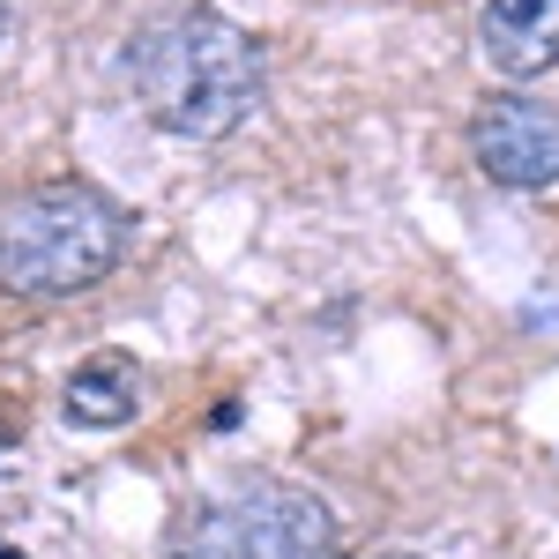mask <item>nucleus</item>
<instances>
[{"label": "nucleus", "instance_id": "nucleus-3", "mask_svg": "<svg viewBox=\"0 0 559 559\" xmlns=\"http://www.w3.org/2000/svg\"><path fill=\"white\" fill-rule=\"evenodd\" d=\"M336 515L299 485H247L187 530V559H329Z\"/></svg>", "mask_w": 559, "mask_h": 559}, {"label": "nucleus", "instance_id": "nucleus-1", "mask_svg": "<svg viewBox=\"0 0 559 559\" xmlns=\"http://www.w3.org/2000/svg\"><path fill=\"white\" fill-rule=\"evenodd\" d=\"M128 83L165 134L216 142L254 112L261 38L216 8H165L128 38Z\"/></svg>", "mask_w": 559, "mask_h": 559}, {"label": "nucleus", "instance_id": "nucleus-5", "mask_svg": "<svg viewBox=\"0 0 559 559\" xmlns=\"http://www.w3.org/2000/svg\"><path fill=\"white\" fill-rule=\"evenodd\" d=\"M485 60L500 75H545L559 60V0H485Z\"/></svg>", "mask_w": 559, "mask_h": 559}, {"label": "nucleus", "instance_id": "nucleus-8", "mask_svg": "<svg viewBox=\"0 0 559 559\" xmlns=\"http://www.w3.org/2000/svg\"><path fill=\"white\" fill-rule=\"evenodd\" d=\"M0 38H8V0H0Z\"/></svg>", "mask_w": 559, "mask_h": 559}, {"label": "nucleus", "instance_id": "nucleus-7", "mask_svg": "<svg viewBox=\"0 0 559 559\" xmlns=\"http://www.w3.org/2000/svg\"><path fill=\"white\" fill-rule=\"evenodd\" d=\"M366 559H418V552H366Z\"/></svg>", "mask_w": 559, "mask_h": 559}, {"label": "nucleus", "instance_id": "nucleus-2", "mask_svg": "<svg viewBox=\"0 0 559 559\" xmlns=\"http://www.w3.org/2000/svg\"><path fill=\"white\" fill-rule=\"evenodd\" d=\"M128 231V210L105 187L45 179L0 210V292L8 299H75L120 269Z\"/></svg>", "mask_w": 559, "mask_h": 559}, {"label": "nucleus", "instance_id": "nucleus-4", "mask_svg": "<svg viewBox=\"0 0 559 559\" xmlns=\"http://www.w3.org/2000/svg\"><path fill=\"white\" fill-rule=\"evenodd\" d=\"M471 157L485 179L500 187H552L559 179V112L537 97H485L471 120Z\"/></svg>", "mask_w": 559, "mask_h": 559}, {"label": "nucleus", "instance_id": "nucleus-9", "mask_svg": "<svg viewBox=\"0 0 559 559\" xmlns=\"http://www.w3.org/2000/svg\"><path fill=\"white\" fill-rule=\"evenodd\" d=\"M0 559H15V552H8V545H0Z\"/></svg>", "mask_w": 559, "mask_h": 559}, {"label": "nucleus", "instance_id": "nucleus-6", "mask_svg": "<svg viewBox=\"0 0 559 559\" xmlns=\"http://www.w3.org/2000/svg\"><path fill=\"white\" fill-rule=\"evenodd\" d=\"M60 411H68V426H128L134 411H142V381H134V358L120 350H105V358H90L68 373V395H60Z\"/></svg>", "mask_w": 559, "mask_h": 559}]
</instances>
